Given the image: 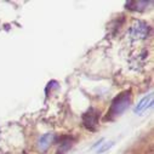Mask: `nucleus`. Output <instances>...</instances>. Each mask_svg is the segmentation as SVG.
Here are the masks:
<instances>
[{
    "label": "nucleus",
    "mask_w": 154,
    "mask_h": 154,
    "mask_svg": "<svg viewBox=\"0 0 154 154\" xmlns=\"http://www.w3.org/2000/svg\"><path fill=\"white\" fill-rule=\"evenodd\" d=\"M152 3L153 2H142V0H140V2H128L125 4V6H126V9L132 10V11H143Z\"/></svg>",
    "instance_id": "423d86ee"
},
{
    "label": "nucleus",
    "mask_w": 154,
    "mask_h": 154,
    "mask_svg": "<svg viewBox=\"0 0 154 154\" xmlns=\"http://www.w3.org/2000/svg\"><path fill=\"white\" fill-rule=\"evenodd\" d=\"M153 98H154V96H153L152 92L148 94L147 96H144V97L135 106V108H134L135 114H142V113L146 112L148 108H150V107L153 106Z\"/></svg>",
    "instance_id": "20e7f679"
},
{
    "label": "nucleus",
    "mask_w": 154,
    "mask_h": 154,
    "mask_svg": "<svg viewBox=\"0 0 154 154\" xmlns=\"http://www.w3.org/2000/svg\"><path fill=\"white\" fill-rule=\"evenodd\" d=\"M83 124L88 130H96L98 125V113L94 108H90L86 113L83 114Z\"/></svg>",
    "instance_id": "7ed1b4c3"
},
{
    "label": "nucleus",
    "mask_w": 154,
    "mask_h": 154,
    "mask_svg": "<svg viewBox=\"0 0 154 154\" xmlns=\"http://www.w3.org/2000/svg\"><path fill=\"white\" fill-rule=\"evenodd\" d=\"M70 147H72V141H70V140H66V141H63V142L61 143V146H60L57 153H58V154H66V153L70 149Z\"/></svg>",
    "instance_id": "0eeeda50"
},
{
    "label": "nucleus",
    "mask_w": 154,
    "mask_h": 154,
    "mask_svg": "<svg viewBox=\"0 0 154 154\" xmlns=\"http://www.w3.org/2000/svg\"><path fill=\"white\" fill-rule=\"evenodd\" d=\"M130 102H131V92L130 91H124L123 94L117 96L113 100V102H112V104H110V107L108 109L107 119L113 120L114 118L122 115L129 108Z\"/></svg>",
    "instance_id": "f257e3e1"
},
{
    "label": "nucleus",
    "mask_w": 154,
    "mask_h": 154,
    "mask_svg": "<svg viewBox=\"0 0 154 154\" xmlns=\"http://www.w3.org/2000/svg\"><path fill=\"white\" fill-rule=\"evenodd\" d=\"M129 34L134 40H146L149 34V26L143 21H135V23L130 28Z\"/></svg>",
    "instance_id": "f03ea898"
},
{
    "label": "nucleus",
    "mask_w": 154,
    "mask_h": 154,
    "mask_svg": "<svg viewBox=\"0 0 154 154\" xmlns=\"http://www.w3.org/2000/svg\"><path fill=\"white\" fill-rule=\"evenodd\" d=\"M113 146H114V142H106V143H101V148H98L97 153H98V154L104 153V152H107L108 149H110Z\"/></svg>",
    "instance_id": "6e6552de"
},
{
    "label": "nucleus",
    "mask_w": 154,
    "mask_h": 154,
    "mask_svg": "<svg viewBox=\"0 0 154 154\" xmlns=\"http://www.w3.org/2000/svg\"><path fill=\"white\" fill-rule=\"evenodd\" d=\"M54 140H55V134L54 132L44 134L39 138V141H38V149H39L42 153H45L51 147V144L54 143Z\"/></svg>",
    "instance_id": "39448f33"
}]
</instances>
